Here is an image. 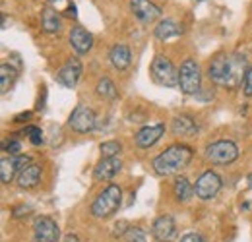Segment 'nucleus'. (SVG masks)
<instances>
[{
	"label": "nucleus",
	"mask_w": 252,
	"mask_h": 242,
	"mask_svg": "<svg viewBox=\"0 0 252 242\" xmlns=\"http://www.w3.org/2000/svg\"><path fill=\"white\" fill-rule=\"evenodd\" d=\"M18 186L20 188H33V186H37L39 182H41V165H37V163H30L24 171H20L18 173Z\"/></svg>",
	"instance_id": "obj_19"
},
{
	"label": "nucleus",
	"mask_w": 252,
	"mask_h": 242,
	"mask_svg": "<svg viewBox=\"0 0 252 242\" xmlns=\"http://www.w3.org/2000/svg\"><path fill=\"white\" fill-rule=\"evenodd\" d=\"M121 169H123V161L119 157H101V161L94 169V181H111L113 177H117L121 173Z\"/></svg>",
	"instance_id": "obj_14"
},
{
	"label": "nucleus",
	"mask_w": 252,
	"mask_h": 242,
	"mask_svg": "<svg viewBox=\"0 0 252 242\" xmlns=\"http://www.w3.org/2000/svg\"><path fill=\"white\" fill-rule=\"evenodd\" d=\"M33 239L35 242H59L61 241V227L51 217H37L33 223Z\"/></svg>",
	"instance_id": "obj_9"
},
{
	"label": "nucleus",
	"mask_w": 252,
	"mask_h": 242,
	"mask_svg": "<svg viewBox=\"0 0 252 242\" xmlns=\"http://www.w3.org/2000/svg\"><path fill=\"white\" fill-rule=\"evenodd\" d=\"M202 88V72L198 62L187 59L179 68V90L185 95H196Z\"/></svg>",
	"instance_id": "obj_6"
},
{
	"label": "nucleus",
	"mask_w": 252,
	"mask_h": 242,
	"mask_svg": "<svg viewBox=\"0 0 252 242\" xmlns=\"http://www.w3.org/2000/svg\"><path fill=\"white\" fill-rule=\"evenodd\" d=\"M41 26L45 33H59L63 30V18L55 8H45L41 14Z\"/></svg>",
	"instance_id": "obj_21"
},
{
	"label": "nucleus",
	"mask_w": 252,
	"mask_h": 242,
	"mask_svg": "<svg viewBox=\"0 0 252 242\" xmlns=\"http://www.w3.org/2000/svg\"><path fill=\"white\" fill-rule=\"evenodd\" d=\"M109 60L113 64V68H117L119 72L126 70L132 64V53H130L128 45H125V43L113 45L111 51H109Z\"/></svg>",
	"instance_id": "obj_17"
},
{
	"label": "nucleus",
	"mask_w": 252,
	"mask_h": 242,
	"mask_svg": "<svg viewBox=\"0 0 252 242\" xmlns=\"http://www.w3.org/2000/svg\"><path fill=\"white\" fill-rule=\"evenodd\" d=\"M121 204H123V190H121V186L109 184L103 192L97 194V198L94 200L90 212L97 219H109L111 215H115V213L119 212Z\"/></svg>",
	"instance_id": "obj_3"
},
{
	"label": "nucleus",
	"mask_w": 252,
	"mask_h": 242,
	"mask_svg": "<svg viewBox=\"0 0 252 242\" xmlns=\"http://www.w3.org/2000/svg\"><path fill=\"white\" fill-rule=\"evenodd\" d=\"M82 72H84V66H82L80 59L70 57V59L61 66V70H59V74H57V80H59V84H63L64 88L74 90V88L78 86L80 78H82Z\"/></svg>",
	"instance_id": "obj_10"
},
{
	"label": "nucleus",
	"mask_w": 252,
	"mask_h": 242,
	"mask_svg": "<svg viewBox=\"0 0 252 242\" xmlns=\"http://www.w3.org/2000/svg\"><path fill=\"white\" fill-rule=\"evenodd\" d=\"M249 181H251V186H252V175H251V177H249Z\"/></svg>",
	"instance_id": "obj_35"
},
{
	"label": "nucleus",
	"mask_w": 252,
	"mask_h": 242,
	"mask_svg": "<svg viewBox=\"0 0 252 242\" xmlns=\"http://www.w3.org/2000/svg\"><path fill=\"white\" fill-rule=\"evenodd\" d=\"M152 235L158 242H173L177 239V223L171 215H159L152 225Z\"/></svg>",
	"instance_id": "obj_13"
},
{
	"label": "nucleus",
	"mask_w": 252,
	"mask_h": 242,
	"mask_svg": "<svg viewBox=\"0 0 252 242\" xmlns=\"http://www.w3.org/2000/svg\"><path fill=\"white\" fill-rule=\"evenodd\" d=\"M20 134H26V136L30 138V142H32L33 146H41V144H43V132H41L39 128H35V126L26 128V130H24V132H20Z\"/></svg>",
	"instance_id": "obj_27"
},
{
	"label": "nucleus",
	"mask_w": 252,
	"mask_h": 242,
	"mask_svg": "<svg viewBox=\"0 0 252 242\" xmlns=\"http://www.w3.org/2000/svg\"><path fill=\"white\" fill-rule=\"evenodd\" d=\"M173 194H175V200L177 202L185 204V202H189L196 192H194V186L190 184V181L187 177H177V181L173 182Z\"/></svg>",
	"instance_id": "obj_22"
},
{
	"label": "nucleus",
	"mask_w": 252,
	"mask_h": 242,
	"mask_svg": "<svg viewBox=\"0 0 252 242\" xmlns=\"http://www.w3.org/2000/svg\"><path fill=\"white\" fill-rule=\"evenodd\" d=\"M64 242H80V239H78L76 235H66V239H64Z\"/></svg>",
	"instance_id": "obj_34"
},
{
	"label": "nucleus",
	"mask_w": 252,
	"mask_h": 242,
	"mask_svg": "<svg viewBox=\"0 0 252 242\" xmlns=\"http://www.w3.org/2000/svg\"><path fill=\"white\" fill-rule=\"evenodd\" d=\"M95 124H97V117H95L94 109L80 103L76 105V109L72 111L70 119H68V126L78 132V134H90L95 130Z\"/></svg>",
	"instance_id": "obj_7"
},
{
	"label": "nucleus",
	"mask_w": 252,
	"mask_h": 242,
	"mask_svg": "<svg viewBox=\"0 0 252 242\" xmlns=\"http://www.w3.org/2000/svg\"><path fill=\"white\" fill-rule=\"evenodd\" d=\"M97 95L99 97H103V99H107V101H115L117 97H119V90H117V86H115V82L111 80V78H101L99 82H97Z\"/></svg>",
	"instance_id": "obj_24"
},
{
	"label": "nucleus",
	"mask_w": 252,
	"mask_h": 242,
	"mask_svg": "<svg viewBox=\"0 0 252 242\" xmlns=\"http://www.w3.org/2000/svg\"><path fill=\"white\" fill-rule=\"evenodd\" d=\"M165 134V126L163 124H150V126H144L138 130L136 134V146L142 148V150H148L152 146H156L161 136Z\"/></svg>",
	"instance_id": "obj_16"
},
{
	"label": "nucleus",
	"mask_w": 252,
	"mask_h": 242,
	"mask_svg": "<svg viewBox=\"0 0 252 242\" xmlns=\"http://www.w3.org/2000/svg\"><path fill=\"white\" fill-rule=\"evenodd\" d=\"M181 242H206V239L202 237V235H198V233H189V235H185Z\"/></svg>",
	"instance_id": "obj_32"
},
{
	"label": "nucleus",
	"mask_w": 252,
	"mask_h": 242,
	"mask_svg": "<svg viewBox=\"0 0 252 242\" xmlns=\"http://www.w3.org/2000/svg\"><path fill=\"white\" fill-rule=\"evenodd\" d=\"M16 78H18V70H14L12 64L2 62V66H0V91L6 93V91L14 86Z\"/></svg>",
	"instance_id": "obj_23"
},
{
	"label": "nucleus",
	"mask_w": 252,
	"mask_h": 242,
	"mask_svg": "<svg viewBox=\"0 0 252 242\" xmlns=\"http://www.w3.org/2000/svg\"><path fill=\"white\" fill-rule=\"evenodd\" d=\"M154 35H156V39H159V41H169V39H173V37L183 35V28H181L179 22L167 18V20H161L158 26H156Z\"/></svg>",
	"instance_id": "obj_20"
},
{
	"label": "nucleus",
	"mask_w": 252,
	"mask_h": 242,
	"mask_svg": "<svg viewBox=\"0 0 252 242\" xmlns=\"http://www.w3.org/2000/svg\"><path fill=\"white\" fill-rule=\"evenodd\" d=\"M26 163H30V157L28 155H10V157H4L2 161H0V181L2 184H10V182L14 181V177H16V173H20V171H24L28 165Z\"/></svg>",
	"instance_id": "obj_12"
},
{
	"label": "nucleus",
	"mask_w": 252,
	"mask_h": 242,
	"mask_svg": "<svg viewBox=\"0 0 252 242\" xmlns=\"http://www.w3.org/2000/svg\"><path fill=\"white\" fill-rule=\"evenodd\" d=\"M249 70V60L241 53H229V55H218L208 66V76L210 80L220 86V88H229L235 90L243 84L245 74Z\"/></svg>",
	"instance_id": "obj_1"
},
{
	"label": "nucleus",
	"mask_w": 252,
	"mask_h": 242,
	"mask_svg": "<svg viewBox=\"0 0 252 242\" xmlns=\"http://www.w3.org/2000/svg\"><path fill=\"white\" fill-rule=\"evenodd\" d=\"M32 213V208L30 206H18L14 213H12V217H16V219H22V217H28Z\"/></svg>",
	"instance_id": "obj_31"
},
{
	"label": "nucleus",
	"mask_w": 252,
	"mask_h": 242,
	"mask_svg": "<svg viewBox=\"0 0 252 242\" xmlns=\"http://www.w3.org/2000/svg\"><path fill=\"white\" fill-rule=\"evenodd\" d=\"M99 151H101V157H117L123 151V144L117 140H109V142H103L99 146Z\"/></svg>",
	"instance_id": "obj_25"
},
{
	"label": "nucleus",
	"mask_w": 252,
	"mask_h": 242,
	"mask_svg": "<svg viewBox=\"0 0 252 242\" xmlns=\"http://www.w3.org/2000/svg\"><path fill=\"white\" fill-rule=\"evenodd\" d=\"M221 186H223V182H221V177L218 173H214V171H204V173L198 177V181H196L194 192H196V196H198L200 200L208 202V200H214V198L220 194Z\"/></svg>",
	"instance_id": "obj_8"
},
{
	"label": "nucleus",
	"mask_w": 252,
	"mask_h": 242,
	"mask_svg": "<svg viewBox=\"0 0 252 242\" xmlns=\"http://www.w3.org/2000/svg\"><path fill=\"white\" fill-rule=\"evenodd\" d=\"M206 159L212 165H220V167L231 165V163H235L239 159V148L231 140H218V142H214V144L208 146Z\"/></svg>",
	"instance_id": "obj_5"
},
{
	"label": "nucleus",
	"mask_w": 252,
	"mask_h": 242,
	"mask_svg": "<svg viewBox=\"0 0 252 242\" xmlns=\"http://www.w3.org/2000/svg\"><path fill=\"white\" fill-rule=\"evenodd\" d=\"M30 119H32V111H26V113H20V115H16L14 122H28Z\"/></svg>",
	"instance_id": "obj_33"
},
{
	"label": "nucleus",
	"mask_w": 252,
	"mask_h": 242,
	"mask_svg": "<svg viewBox=\"0 0 252 242\" xmlns=\"http://www.w3.org/2000/svg\"><path fill=\"white\" fill-rule=\"evenodd\" d=\"M171 132L181 138H192L198 134V124L189 115H179L171 122Z\"/></svg>",
	"instance_id": "obj_18"
},
{
	"label": "nucleus",
	"mask_w": 252,
	"mask_h": 242,
	"mask_svg": "<svg viewBox=\"0 0 252 242\" xmlns=\"http://www.w3.org/2000/svg\"><path fill=\"white\" fill-rule=\"evenodd\" d=\"M192 157H194L192 148L185 146V144H173L165 151H161L154 157L152 169L159 177H171V175L181 173L185 167H189Z\"/></svg>",
	"instance_id": "obj_2"
},
{
	"label": "nucleus",
	"mask_w": 252,
	"mask_h": 242,
	"mask_svg": "<svg viewBox=\"0 0 252 242\" xmlns=\"http://www.w3.org/2000/svg\"><path fill=\"white\" fill-rule=\"evenodd\" d=\"M4 151L10 153L12 157H14V155H20V151H22V142H20V140H10V142L4 146Z\"/></svg>",
	"instance_id": "obj_29"
},
{
	"label": "nucleus",
	"mask_w": 252,
	"mask_h": 242,
	"mask_svg": "<svg viewBox=\"0 0 252 242\" xmlns=\"http://www.w3.org/2000/svg\"><path fill=\"white\" fill-rule=\"evenodd\" d=\"M243 93L247 97H252V64L249 66V70L245 74V80H243Z\"/></svg>",
	"instance_id": "obj_28"
},
{
	"label": "nucleus",
	"mask_w": 252,
	"mask_h": 242,
	"mask_svg": "<svg viewBox=\"0 0 252 242\" xmlns=\"http://www.w3.org/2000/svg\"><path fill=\"white\" fill-rule=\"evenodd\" d=\"M123 239H125V242H148L146 233H144L140 227H130Z\"/></svg>",
	"instance_id": "obj_26"
},
{
	"label": "nucleus",
	"mask_w": 252,
	"mask_h": 242,
	"mask_svg": "<svg viewBox=\"0 0 252 242\" xmlns=\"http://www.w3.org/2000/svg\"><path fill=\"white\" fill-rule=\"evenodd\" d=\"M152 78L154 82L159 84L161 88H179V70L175 68V64L171 62L169 57L158 55L152 62Z\"/></svg>",
	"instance_id": "obj_4"
},
{
	"label": "nucleus",
	"mask_w": 252,
	"mask_h": 242,
	"mask_svg": "<svg viewBox=\"0 0 252 242\" xmlns=\"http://www.w3.org/2000/svg\"><path fill=\"white\" fill-rule=\"evenodd\" d=\"M128 229H130V227H128V223H126V221L117 223V225H115V229H113V237H125Z\"/></svg>",
	"instance_id": "obj_30"
},
{
	"label": "nucleus",
	"mask_w": 252,
	"mask_h": 242,
	"mask_svg": "<svg viewBox=\"0 0 252 242\" xmlns=\"http://www.w3.org/2000/svg\"><path fill=\"white\" fill-rule=\"evenodd\" d=\"M128 6H130V12L142 24H152L158 18H161V14H163L161 8H159L156 2H152V0H130Z\"/></svg>",
	"instance_id": "obj_11"
},
{
	"label": "nucleus",
	"mask_w": 252,
	"mask_h": 242,
	"mask_svg": "<svg viewBox=\"0 0 252 242\" xmlns=\"http://www.w3.org/2000/svg\"><path fill=\"white\" fill-rule=\"evenodd\" d=\"M43 2H55V0H43Z\"/></svg>",
	"instance_id": "obj_36"
},
{
	"label": "nucleus",
	"mask_w": 252,
	"mask_h": 242,
	"mask_svg": "<svg viewBox=\"0 0 252 242\" xmlns=\"http://www.w3.org/2000/svg\"><path fill=\"white\" fill-rule=\"evenodd\" d=\"M68 39H70L72 49H74L78 55H86V53H90L92 47H94V35L88 30H84L82 26H74V28L70 30V37H68Z\"/></svg>",
	"instance_id": "obj_15"
}]
</instances>
